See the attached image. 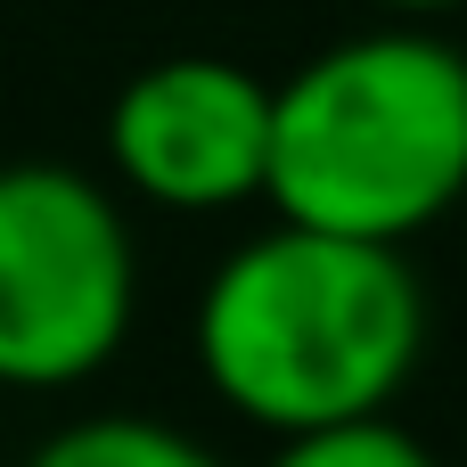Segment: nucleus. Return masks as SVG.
Wrapping results in <instances>:
<instances>
[{
  "label": "nucleus",
  "mask_w": 467,
  "mask_h": 467,
  "mask_svg": "<svg viewBox=\"0 0 467 467\" xmlns=\"http://www.w3.org/2000/svg\"><path fill=\"white\" fill-rule=\"evenodd\" d=\"M263 467H435V451L410 427H394L386 410H369V419H337V427L279 435V451Z\"/></svg>",
  "instance_id": "6"
},
{
  "label": "nucleus",
  "mask_w": 467,
  "mask_h": 467,
  "mask_svg": "<svg viewBox=\"0 0 467 467\" xmlns=\"http://www.w3.org/2000/svg\"><path fill=\"white\" fill-rule=\"evenodd\" d=\"M140 304L123 205L49 156L0 164V386L57 394L99 378Z\"/></svg>",
  "instance_id": "3"
},
{
  "label": "nucleus",
  "mask_w": 467,
  "mask_h": 467,
  "mask_svg": "<svg viewBox=\"0 0 467 467\" xmlns=\"http://www.w3.org/2000/svg\"><path fill=\"white\" fill-rule=\"evenodd\" d=\"M25 467H222V460L164 419H82V427H57Z\"/></svg>",
  "instance_id": "5"
},
{
  "label": "nucleus",
  "mask_w": 467,
  "mask_h": 467,
  "mask_svg": "<svg viewBox=\"0 0 467 467\" xmlns=\"http://www.w3.org/2000/svg\"><path fill=\"white\" fill-rule=\"evenodd\" d=\"M386 8H402V16H443V8H467V0H386Z\"/></svg>",
  "instance_id": "7"
},
{
  "label": "nucleus",
  "mask_w": 467,
  "mask_h": 467,
  "mask_svg": "<svg viewBox=\"0 0 467 467\" xmlns=\"http://www.w3.org/2000/svg\"><path fill=\"white\" fill-rule=\"evenodd\" d=\"M467 197V49L361 33L271 82L263 205L337 238L410 246Z\"/></svg>",
  "instance_id": "2"
},
{
  "label": "nucleus",
  "mask_w": 467,
  "mask_h": 467,
  "mask_svg": "<svg viewBox=\"0 0 467 467\" xmlns=\"http://www.w3.org/2000/svg\"><path fill=\"white\" fill-rule=\"evenodd\" d=\"M427 353V296L402 246L271 222L197 304L205 386L263 435H304L386 410Z\"/></svg>",
  "instance_id": "1"
},
{
  "label": "nucleus",
  "mask_w": 467,
  "mask_h": 467,
  "mask_svg": "<svg viewBox=\"0 0 467 467\" xmlns=\"http://www.w3.org/2000/svg\"><path fill=\"white\" fill-rule=\"evenodd\" d=\"M107 164L164 213H222L263 197L271 82L238 57H156L107 107Z\"/></svg>",
  "instance_id": "4"
}]
</instances>
